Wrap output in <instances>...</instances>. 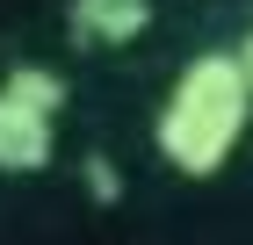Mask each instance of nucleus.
<instances>
[{
    "instance_id": "1",
    "label": "nucleus",
    "mask_w": 253,
    "mask_h": 245,
    "mask_svg": "<svg viewBox=\"0 0 253 245\" xmlns=\"http://www.w3.org/2000/svg\"><path fill=\"white\" fill-rule=\"evenodd\" d=\"M253 123V79L239 65V51H195L188 65L174 72L167 101H159L152 144L159 159L188 180H210V173L232 166V151L246 144Z\"/></svg>"
},
{
    "instance_id": "2",
    "label": "nucleus",
    "mask_w": 253,
    "mask_h": 245,
    "mask_svg": "<svg viewBox=\"0 0 253 245\" xmlns=\"http://www.w3.org/2000/svg\"><path fill=\"white\" fill-rule=\"evenodd\" d=\"M51 151H58V108L0 79V173H43Z\"/></svg>"
},
{
    "instance_id": "3",
    "label": "nucleus",
    "mask_w": 253,
    "mask_h": 245,
    "mask_svg": "<svg viewBox=\"0 0 253 245\" xmlns=\"http://www.w3.org/2000/svg\"><path fill=\"white\" fill-rule=\"evenodd\" d=\"M80 43H94V51H123L152 29V0H73L65 7Z\"/></svg>"
},
{
    "instance_id": "4",
    "label": "nucleus",
    "mask_w": 253,
    "mask_h": 245,
    "mask_svg": "<svg viewBox=\"0 0 253 245\" xmlns=\"http://www.w3.org/2000/svg\"><path fill=\"white\" fill-rule=\"evenodd\" d=\"M239 65H246V79H253V29L239 36Z\"/></svg>"
}]
</instances>
